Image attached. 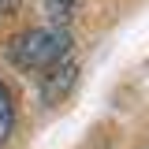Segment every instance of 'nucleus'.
Segmentation results:
<instances>
[{
  "label": "nucleus",
  "instance_id": "nucleus-2",
  "mask_svg": "<svg viewBox=\"0 0 149 149\" xmlns=\"http://www.w3.org/2000/svg\"><path fill=\"white\" fill-rule=\"evenodd\" d=\"M74 74H78V63H74L71 56H63L60 63H52L49 71H41V97L56 104V101H63L67 90L74 86Z\"/></svg>",
  "mask_w": 149,
  "mask_h": 149
},
{
  "label": "nucleus",
  "instance_id": "nucleus-5",
  "mask_svg": "<svg viewBox=\"0 0 149 149\" xmlns=\"http://www.w3.org/2000/svg\"><path fill=\"white\" fill-rule=\"evenodd\" d=\"M19 4H22V0H0V19L15 15V11H19Z\"/></svg>",
  "mask_w": 149,
  "mask_h": 149
},
{
  "label": "nucleus",
  "instance_id": "nucleus-3",
  "mask_svg": "<svg viewBox=\"0 0 149 149\" xmlns=\"http://www.w3.org/2000/svg\"><path fill=\"white\" fill-rule=\"evenodd\" d=\"M11 127H15V104H11V90L0 82V146L8 142Z\"/></svg>",
  "mask_w": 149,
  "mask_h": 149
},
{
  "label": "nucleus",
  "instance_id": "nucleus-4",
  "mask_svg": "<svg viewBox=\"0 0 149 149\" xmlns=\"http://www.w3.org/2000/svg\"><path fill=\"white\" fill-rule=\"evenodd\" d=\"M45 8H49L52 26H60V22H67V19H71V11L78 8V0H45Z\"/></svg>",
  "mask_w": 149,
  "mask_h": 149
},
{
  "label": "nucleus",
  "instance_id": "nucleus-1",
  "mask_svg": "<svg viewBox=\"0 0 149 149\" xmlns=\"http://www.w3.org/2000/svg\"><path fill=\"white\" fill-rule=\"evenodd\" d=\"M63 56H71V34L63 26H37L11 37L8 45V60L19 71H49Z\"/></svg>",
  "mask_w": 149,
  "mask_h": 149
}]
</instances>
